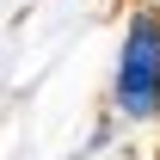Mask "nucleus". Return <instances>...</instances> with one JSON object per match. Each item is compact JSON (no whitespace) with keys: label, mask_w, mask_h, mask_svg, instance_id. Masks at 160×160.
<instances>
[{"label":"nucleus","mask_w":160,"mask_h":160,"mask_svg":"<svg viewBox=\"0 0 160 160\" xmlns=\"http://www.w3.org/2000/svg\"><path fill=\"white\" fill-rule=\"evenodd\" d=\"M154 6H160V0H154Z\"/></svg>","instance_id":"7ed1b4c3"},{"label":"nucleus","mask_w":160,"mask_h":160,"mask_svg":"<svg viewBox=\"0 0 160 160\" xmlns=\"http://www.w3.org/2000/svg\"><path fill=\"white\" fill-rule=\"evenodd\" d=\"M117 129H123V123L111 117V111H105V117L92 123V129H86V142H80V160H86V154H105V148H111V142H117Z\"/></svg>","instance_id":"f03ea898"},{"label":"nucleus","mask_w":160,"mask_h":160,"mask_svg":"<svg viewBox=\"0 0 160 160\" xmlns=\"http://www.w3.org/2000/svg\"><path fill=\"white\" fill-rule=\"evenodd\" d=\"M105 111H111L123 129L160 123V6H154V0H136L129 19H123Z\"/></svg>","instance_id":"f257e3e1"}]
</instances>
